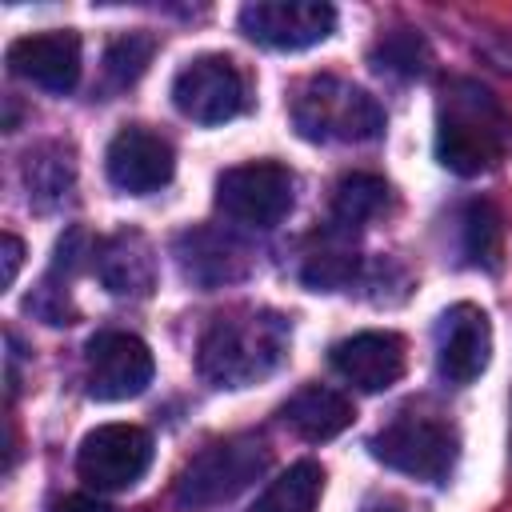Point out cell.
I'll use <instances>...</instances> for the list:
<instances>
[{"label":"cell","mask_w":512,"mask_h":512,"mask_svg":"<svg viewBox=\"0 0 512 512\" xmlns=\"http://www.w3.org/2000/svg\"><path fill=\"white\" fill-rule=\"evenodd\" d=\"M288 320L268 308H236L200 336V376L216 388H248L264 380L288 352Z\"/></svg>","instance_id":"1"},{"label":"cell","mask_w":512,"mask_h":512,"mask_svg":"<svg viewBox=\"0 0 512 512\" xmlns=\"http://www.w3.org/2000/svg\"><path fill=\"white\" fill-rule=\"evenodd\" d=\"M436 160L456 176H480L504 160V112L484 84L448 80L440 88Z\"/></svg>","instance_id":"2"},{"label":"cell","mask_w":512,"mask_h":512,"mask_svg":"<svg viewBox=\"0 0 512 512\" xmlns=\"http://www.w3.org/2000/svg\"><path fill=\"white\" fill-rule=\"evenodd\" d=\"M292 124L312 144H364L384 132V108L340 76H312L292 100Z\"/></svg>","instance_id":"3"},{"label":"cell","mask_w":512,"mask_h":512,"mask_svg":"<svg viewBox=\"0 0 512 512\" xmlns=\"http://www.w3.org/2000/svg\"><path fill=\"white\" fill-rule=\"evenodd\" d=\"M268 468V444L260 436H232L208 444L176 480L180 508H212L244 492Z\"/></svg>","instance_id":"4"},{"label":"cell","mask_w":512,"mask_h":512,"mask_svg":"<svg viewBox=\"0 0 512 512\" xmlns=\"http://www.w3.org/2000/svg\"><path fill=\"white\" fill-rule=\"evenodd\" d=\"M368 448L384 468L424 484H444L456 468V432L432 416H396L368 440Z\"/></svg>","instance_id":"5"},{"label":"cell","mask_w":512,"mask_h":512,"mask_svg":"<svg viewBox=\"0 0 512 512\" xmlns=\"http://www.w3.org/2000/svg\"><path fill=\"white\" fill-rule=\"evenodd\" d=\"M296 200V180L284 164L252 160L220 172L216 180V208L244 228H276Z\"/></svg>","instance_id":"6"},{"label":"cell","mask_w":512,"mask_h":512,"mask_svg":"<svg viewBox=\"0 0 512 512\" xmlns=\"http://www.w3.org/2000/svg\"><path fill=\"white\" fill-rule=\"evenodd\" d=\"M152 464V436L136 424H100L76 448V472L96 492L132 488Z\"/></svg>","instance_id":"7"},{"label":"cell","mask_w":512,"mask_h":512,"mask_svg":"<svg viewBox=\"0 0 512 512\" xmlns=\"http://www.w3.org/2000/svg\"><path fill=\"white\" fill-rule=\"evenodd\" d=\"M152 348L132 332H96L84 348V384L92 400H132L152 384Z\"/></svg>","instance_id":"8"},{"label":"cell","mask_w":512,"mask_h":512,"mask_svg":"<svg viewBox=\"0 0 512 512\" xmlns=\"http://www.w3.org/2000/svg\"><path fill=\"white\" fill-rule=\"evenodd\" d=\"M172 104L192 124H224L244 112V76L228 56H196L172 80Z\"/></svg>","instance_id":"9"},{"label":"cell","mask_w":512,"mask_h":512,"mask_svg":"<svg viewBox=\"0 0 512 512\" xmlns=\"http://www.w3.org/2000/svg\"><path fill=\"white\" fill-rule=\"evenodd\" d=\"M336 28V8L320 0H256L240 8V32L264 48L300 52L328 40Z\"/></svg>","instance_id":"10"},{"label":"cell","mask_w":512,"mask_h":512,"mask_svg":"<svg viewBox=\"0 0 512 512\" xmlns=\"http://www.w3.org/2000/svg\"><path fill=\"white\" fill-rule=\"evenodd\" d=\"M492 356V324L480 304H452L436 324V372L448 384H472Z\"/></svg>","instance_id":"11"},{"label":"cell","mask_w":512,"mask_h":512,"mask_svg":"<svg viewBox=\"0 0 512 512\" xmlns=\"http://www.w3.org/2000/svg\"><path fill=\"white\" fill-rule=\"evenodd\" d=\"M104 168L120 192L144 196V192H156L172 180L176 156H172V144L164 136H156L148 128H120L108 144Z\"/></svg>","instance_id":"12"},{"label":"cell","mask_w":512,"mask_h":512,"mask_svg":"<svg viewBox=\"0 0 512 512\" xmlns=\"http://www.w3.org/2000/svg\"><path fill=\"white\" fill-rule=\"evenodd\" d=\"M176 264H180V272H184L188 284L212 292V288H224V284L244 280L252 272V252L232 232L192 228V232L176 236Z\"/></svg>","instance_id":"13"},{"label":"cell","mask_w":512,"mask_h":512,"mask_svg":"<svg viewBox=\"0 0 512 512\" xmlns=\"http://www.w3.org/2000/svg\"><path fill=\"white\" fill-rule=\"evenodd\" d=\"M8 68L48 92H72L80 80V36L68 28L20 36L8 44Z\"/></svg>","instance_id":"14"},{"label":"cell","mask_w":512,"mask_h":512,"mask_svg":"<svg viewBox=\"0 0 512 512\" xmlns=\"http://www.w3.org/2000/svg\"><path fill=\"white\" fill-rule=\"evenodd\" d=\"M332 368L360 392L392 388L408 368V348L396 332H356L332 344Z\"/></svg>","instance_id":"15"},{"label":"cell","mask_w":512,"mask_h":512,"mask_svg":"<svg viewBox=\"0 0 512 512\" xmlns=\"http://www.w3.org/2000/svg\"><path fill=\"white\" fill-rule=\"evenodd\" d=\"M92 268L112 296H148L156 288V252L148 236L136 228H124L100 240Z\"/></svg>","instance_id":"16"},{"label":"cell","mask_w":512,"mask_h":512,"mask_svg":"<svg viewBox=\"0 0 512 512\" xmlns=\"http://www.w3.org/2000/svg\"><path fill=\"white\" fill-rule=\"evenodd\" d=\"M280 416H284V424L300 440L320 444V440L340 436L352 424L356 408H352V400L344 392H336L328 384H304L296 396H288V404L280 408Z\"/></svg>","instance_id":"17"},{"label":"cell","mask_w":512,"mask_h":512,"mask_svg":"<svg viewBox=\"0 0 512 512\" xmlns=\"http://www.w3.org/2000/svg\"><path fill=\"white\" fill-rule=\"evenodd\" d=\"M352 236H356V232H344V228L328 224L320 248H312V252L304 256L300 280H304L308 288H316V292H336V288L352 284L356 272H360V256L352 252Z\"/></svg>","instance_id":"18"},{"label":"cell","mask_w":512,"mask_h":512,"mask_svg":"<svg viewBox=\"0 0 512 512\" xmlns=\"http://www.w3.org/2000/svg\"><path fill=\"white\" fill-rule=\"evenodd\" d=\"M388 208V184L372 172H352L340 176L336 192H332V220L344 232H360L368 220H376Z\"/></svg>","instance_id":"19"},{"label":"cell","mask_w":512,"mask_h":512,"mask_svg":"<svg viewBox=\"0 0 512 512\" xmlns=\"http://www.w3.org/2000/svg\"><path fill=\"white\" fill-rule=\"evenodd\" d=\"M320 492H324V468L316 460H296L256 496L248 512H316Z\"/></svg>","instance_id":"20"},{"label":"cell","mask_w":512,"mask_h":512,"mask_svg":"<svg viewBox=\"0 0 512 512\" xmlns=\"http://www.w3.org/2000/svg\"><path fill=\"white\" fill-rule=\"evenodd\" d=\"M460 248L468 264L496 272L504 260V220L488 200H472L460 216Z\"/></svg>","instance_id":"21"},{"label":"cell","mask_w":512,"mask_h":512,"mask_svg":"<svg viewBox=\"0 0 512 512\" xmlns=\"http://www.w3.org/2000/svg\"><path fill=\"white\" fill-rule=\"evenodd\" d=\"M372 68L376 72H388V76H424L432 68V48L424 44L420 32L412 28H396V32H384L372 48Z\"/></svg>","instance_id":"22"},{"label":"cell","mask_w":512,"mask_h":512,"mask_svg":"<svg viewBox=\"0 0 512 512\" xmlns=\"http://www.w3.org/2000/svg\"><path fill=\"white\" fill-rule=\"evenodd\" d=\"M24 180H28V196L40 208H48V204H56L72 188V160L60 148H52V144L40 148V152H28Z\"/></svg>","instance_id":"23"},{"label":"cell","mask_w":512,"mask_h":512,"mask_svg":"<svg viewBox=\"0 0 512 512\" xmlns=\"http://www.w3.org/2000/svg\"><path fill=\"white\" fill-rule=\"evenodd\" d=\"M152 52H156V40L148 32H124L108 44L104 52V72L116 88H128L144 76V68L152 64Z\"/></svg>","instance_id":"24"},{"label":"cell","mask_w":512,"mask_h":512,"mask_svg":"<svg viewBox=\"0 0 512 512\" xmlns=\"http://www.w3.org/2000/svg\"><path fill=\"white\" fill-rule=\"evenodd\" d=\"M20 260H24V244H20V236L4 232V284H12V280H16Z\"/></svg>","instance_id":"25"},{"label":"cell","mask_w":512,"mask_h":512,"mask_svg":"<svg viewBox=\"0 0 512 512\" xmlns=\"http://www.w3.org/2000/svg\"><path fill=\"white\" fill-rule=\"evenodd\" d=\"M52 512H112V508L100 504V500H92V496H64Z\"/></svg>","instance_id":"26"}]
</instances>
